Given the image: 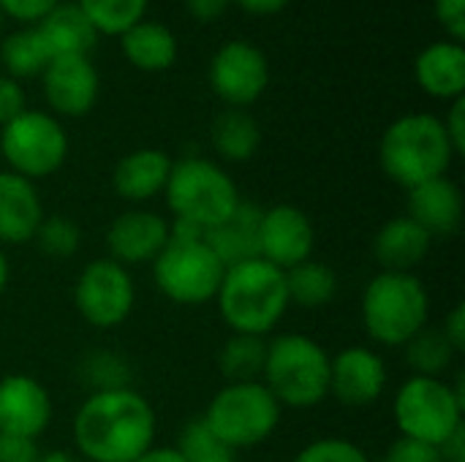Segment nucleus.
<instances>
[{
  "label": "nucleus",
  "instance_id": "23",
  "mask_svg": "<svg viewBox=\"0 0 465 462\" xmlns=\"http://www.w3.org/2000/svg\"><path fill=\"white\" fill-rule=\"evenodd\" d=\"M38 33L49 60L54 57H87V52L95 46V27L87 22V16L79 11L76 3H60L52 8L38 25H33Z\"/></svg>",
  "mask_w": 465,
  "mask_h": 462
},
{
  "label": "nucleus",
  "instance_id": "22",
  "mask_svg": "<svg viewBox=\"0 0 465 462\" xmlns=\"http://www.w3.org/2000/svg\"><path fill=\"white\" fill-rule=\"evenodd\" d=\"M417 84L441 101L463 98L465 93V49L460 41H436L425 46L414 60Z\"/></svg>",
  "mask_w": 465,
  "mask_h": 462
},
{
  "label": "nucleus",
  "instance_id": "48",
  "mask_svg": "<svg viewBox=\"0 0 465 462\" xmlns=\"http://www.w3.org/2000/svg\"><path fill=\"white\" fill-rule=\"evenodd\" d=\"M38 462H82L76 455H71V452H46V455H41Z\"/></svg>",
  "mask_w": 465,
  "mask_h": 462
},
{
  "label": "nucleus",
  "instance_id": "10",
  "mask_svg": "<svg viewBox=\"0 0 465 462\" xmlns=\"http://www.w3.org/2000/svg\"><path fill=\"white\" fill-rule=\"evenodd\" d=\"M0 155L8 172L35 182L52 177L68 155V136L60 120L41 109H25L0 125Z\"/></svg>",
  "mask_w": 465,
  "mask_h": 462
},
{
  "label": "nucleus",
  "instance_id": "39",
  "mask_svg": "<svg viewBox=\"0 0 465 462\" xmlns=\"http://www.w3.org/2000/svg\"><path fill=\"white\" fill-rule=\"evenodd\" d=\"M25 106V90L16 79L0 74V125L11 123L16 114H22Z\"/></svg>",
  "mask_w": 465,
  "mask_h": 462
},
{
  "label": "nucleus",
  "instance_id": "6",
  "mask_svg": "<svg viewBox=\"0 0 465 462\" xmlns=\"http://www.w3.org/2000/svg\"><path fill=\"white\" fill-rule=\"evenodd\" d=\"M163 196L174 223L191 226L202 234L221 226L242 202L229 172L215 161L196 155L172 163Z\"/></svg>",
  "mask_w": 465,
  "mask_h": 462
},
{
  "label": "nucleus",
  "instance_id": "9",
  "mask_svg": "<svg viewBox=\"0 0 465 462\" xmlns=\"http://www.w3.org/2000/svg\"><path fill=\"white\" fill-rule=\"evenodd\" d=\"M281 403L262 381H229L213 395L199 419L223 447L242 452L270 441L281 425Z\"/></svg>",
  "mask_w": 465,
  "mask_h": 462
},
{
  "label": "nucleus",
  "instance_id": "34",
  "mask_svg": "<svg viewBox=\"0 0 465 462\" xmlns=\"http://www.w3.org/2000/svg\"><path fill=\"white\" fill-rule=\"evenodd\" d=\"M82 378L90 387V392H104V389H123L128 387V365L123 357L98 351L90 354L82 365Z\"/></svg>",
  "mask_w": 465,
  "mask_h": 462
},
{
  "label": "nucleus",
  "instance_id": "49",
  "mask_svg": "<svg viewBox=\"0 0 465 462\" xmlns=\"http://www.w3.org/2000/svg\"><path fill=\"white\" fill-rule=\"evenodd\" d=\"M3 19H5V16H3V11H0V33H3Z\"/></svg>",
  "mask_w": 465,
  "mask_h": 462
},
{
  "label": "nucleus",
  "instance_id": "44",
  "mask_svg": "<svg viewBox=\"0 0 465 462\" xmlns=\"http://www.w3.org/2000/svg\"><path fill=\"white\" fill-rule=\"evenodd\" d=\"M234 3L253 16H272L278 11H283L292 0H234Z\"/></svg>",
  "mask_w": 465,
  "mask_h": 462
},
{
  "label": "nucleus",
  "instance_id": "46",
  "mask_svg": "<svg viewBox=\"0 0 465 462\" xmlns=\"http://www.w3.org/2000/svg\"><path fill=\"white\" fill-rule=\"evenodd\" d=\"M134 462H185L177 447H153Z\"/></svg>",
  "mask_w": 465,
  "mask_h": 462
},
{
  "label": "nucleus",
  "instance_id": "21",
  "mask_svg": "<svg viewBox=\"0 0 465 462\" xmlns=\"http://www.w3.org/2000/svg\"><path fill=\"white\" fill-rule=\"evenodd\" d=\"M433 237L409 215L390 218L373 237V259L384 272H414L430 253Z\"/></svg>",
  "mask_w": 465,
  "mask_h": 462
},
{
  "label": "nucleus",
  "instance_id": "20",
  "mask_svg": "<svg viewBox=\"0 0 465 462\" xmlns=\"http://www.w3.org/2000/svg\"><path fill=\"white\" fill-rule=\"evenodd\" d=\"M172 163L174 161L163 150H155V147L134 150L117 161L112 172V188L128 204L153 202L155 196L163 193Z\"/></svg>",
  "mask_w": 465,
  "mask_h": 462
},
{
  "label": "nucleus",
  "instance_id": "24",
  "mask_svg": "<svg viewBox=\"0 0 465 462\" xmlns=\"http://www.w3.org/2000/svg\"><path fill=\"white\" fill-rule=\"evenodd\" d=\"M259 221H262V210L256 204L240 202V207L221 226L204 234L207 245L223 261V267L259 259Z\"/></svg>",
  "mask_w": 465,
  "mask_h": 462
},
{
  "label": "nucleus",
  "instance_id": "18",
  "mask_svg": "<svg viewBox=\"0 0 465 462\" xmlns=\"http://www.w3.org/2000/svg\"><path fill=\"white\" fill-rule=\"evenodd\" d=\"M44 215L35 182L8 169L0 172V248L33 242Z\"/></svg>",
  "mask_w": 465,
  "mask_h": 462
},
{
  "label": "nucleus",
  "instance_id": "42",
  "mask_svg": "<svg viewBox=\"0 0 465 462\" xmlns=\"http://www.w3.org/2000/svg\"><path fill=\"white\" fill-rule=\"evenodd\" d=\"M439 329L444 332V338L450 340V346L455 349V354H463L465 351V305L463 302H458V305L447 313V319H444V324H441Z\"/></svg>",
  "mask_w": 465,
  "mask_h": 462
},
{
  "label": "nucleus",
  "instance_id": "27",
  "mask_svg": "<svg viewBox=\"0 0 465 462\" xmlns=\"http://www.w3.org/2000/svg\"><path fill=\"white\" fill-rule=\"evenodd\" d=\"M289 302L302 310H322L338 297V275L330 264L308 259L286 272Z\"/></svg>",
  "mask_w": 465,
  "mask_h": 462
},
{
  "label": "nucleus",
  "instance_id": "8",
  "mask_svg": "<svg viewBox=\"0 0 465 462\" xmlns=\"http://www.w3.org/2000/svg\"><path fill=\"white\" fill-rule=\"evenodd\" d=\"M465 414L463 378L452 384L444 378L409 376L392 398V419L403 438L444 447L460 428Z\"/></svg>",
  "mask_w": 465,
  "mask_h": 462
},
{
  "label": "nucleus",
  "instance_id": "3",
  "mask_svg": "<svg viewBox=\"0 0 465 462\" xmlns=\"http://www.w3.org/2000/svg\"><path fill=\"white\" fill-rule=\"evenodd\" d=\"M455 150L447 139L444 123L428 112H411L390 123L379 142V163L384 174L411 191L428 180L447 177Z\"/></svg>",
  "mask_w": 465,
  "mask_h": 462
},
{
  "label": "nucleus",
  "instance_id": "36",
  "mask_svg": "<svg viewBox=\"0 0 465 462\" xmlns=\"http://www.w3.org/2000/svg\"><path fill=\"white\" fill-rule=\"evenodd\" d=\"M373 462H444V457H441L439 447H428V444L401 436L390 444V449L381 455V460Z\"/></svg>",
  "mask_w": 465,
  "mask_h": 462
},
{
  "label": "nucleus",
  "instance_id": "7",
  "mask_svg": "<svg viewBox=\"0 0 465 462\" xmlns=\"http://www.w3.org/2000/svg\"><path fill=\"white\" fill-rule=\"evenodd\" d=\"M150 267L155 289L169 302L185 308L213 302L226 272L223 261L213 253L204 234L174 221L166 248L155 256Z\"/></svg>",
  "mask_w": 465,
  "mask_h": 462
},
{
  "label": "nucleus",
  "instance_id": "40",
  "mask_svg": "<svg viewBox=\"0 0 465 462\" xmlns=\"http://www.w3.org/2000/svg\"><path fill=\"white\" fill-rule=\"evenodd\" d=\"M38 444L19 436L0 433V462H38Z\"/></svg>",
  "mask_w": 465,
  "mask_h": 462
},
{
  "label": "nucleus",
  "instance_id": "2",
  "mask_svg": "<svg viewBox=\"0 0 465 462\" xmlns=\"http://www.w3.org/2000/svg\"><path fill=\"white\" fill-rule=\"evenodd\" d=\"M213 302L218 305V313L232 335L267 338L292 308L286 272L264 259L226 267Z\"/></svg>",
  "mask_w": 465,
  "mask_h": 462
},
{
  "label": "nucleus",
  "instance_id": "32",
  "mask_svg": "<svg viewBox=\"0 0 465 462\" xmlns=\"http://www.w3.org/2000/svg\"><path fill=\"white\" fill-rule=\"evenodd\" d=\"M33 242L49 259H71L82 245V231L68 215H44Z\"/></svg>",
  "mask_w": 465,
  "mask_h": 462
},
{
  "label": "nucleus",
  "instance_id": "33",
  "mask_svg": "<svg viewBox=\"0 0 465 462\" xmlns=\"http://www.w3.org/2000/svg\"><path fill=\"white\" fill-rule=\"evenodd\" d=\"M177 449L185 457V462H240L237 452L229 449V447H223L202 425V419H193V422L185 425V430L180 433Z\"/></svg>",
  "mask_w": 465,
  "mask_h": 462
},
{
  "label": "nucleus",
  "instance_id": "25",
  "mask_svg": "<svg viewBox=\"0 0 465 462\" xmlns=\"http://www.w3.org/2000/svg\"><path fill=\"white\" fill-rule=\"evenodd\" d=\"M120 46L125 60L139 71H166L169 65H174L180 49L174 33L166 25L150 19H142L128 27L120 35Z\"/></svg>",
  "mask_w": 465,
  "mask_h": 462
},
{
  "label": "nucleus",
  "instance_id": "16",
  "mask_svg": "<svg viewBox=\"0 0 465 462\" xmlns=\"http://www.w3.org/2000/svg\"><path fill=\"white\" fill-rule=\"evenodd\" d=\"M52 422V398L41 381L27 373L0 378V433L19 438H41Z\"/></svg>",
  "mask_w": 465,
  "mask_h": 462
},
{
  "label": "nucleus",
  "instance_id": "14",
  "mask_svg": "<svg viewBox=\"0 0 465 462\" xmlns=\"http://www.w3.org/2000/svg\"><path fill=\"white\" fill-rule=\"evenodd\" d=\"M387 362L371 346H346L330 357V398L346 408L373 406L387 389Z\"/></svg>",
  "mask_w": 465,
  "mask_h": 462
},
{
  "label": "nucleus",
  "instance_id": "19",
  "mask_svg": "<svg viewBox=\"0 0 465 462\" xmlns=\"http://www.w3.org/2000/svg\"><path fill=\"white\" fill-rule=\"evenodd\" d=\"M417 226H422L433 240L450 237L463 223V193L450 177L428 180L409 191V212Z\"/></svg>",
  "mask_w": 465,
  "mask_h": 462
},
{
  "label": "nucleus",
  "instance_id": "31",
  "mask_svg": "<svg viewBox=\"0 0 465 462\" xmlns=\"http://www.w3.org/2000/svg\"><path fill=\"white\" fill-rule=\"evenodd\" d=\"M150 0H76L79 11L104 35H123L128 27L144 19Z\"/></svg>",
  "mask_w": 465,
  "mask_h": 462
},
{
  "label": "nucleus",
  "instance_id": "11",
  "mask_svg": "<svg viewBox=\"0 0 465 462\" xmlns=\"http://www.w3.org/2000/svg\"><path fill=\"white\" fill-rule=\"evenodd\" d=\"M136 305V286L131 270L106 259L82 267L74 283V308L95 329L120 327Z\"/></svg>",
  "mask_w": 465,
  "mask_h": 462
},
{
  "label": "nucleus",
  "instance_id": "35",
  "mask_svg": "<svg viewBox=\"0 0 465 462\" xmlns=\"http://www.w3.org/2000/svg\"><path fill=\"white\" fill-rule=\"evenodd\" d=\"M292 462H373V457L349 438L324 436L305 444Z\"/></svg>",
  "mask_w": 465,
  "mask_h": 462
},
{
  "label": "nucleus",
  "instance_id": "41",
  "mask_svg": "<svg viewBox=\"0 0 465 462\" xmlns=\"http://www.w3.org/2000/svg\"><path fill=\"white\" fill-rule=\"evenodd\" d=\"M450 112L447 117L441 120L444 123V131H447V139L455 150V155H463L465 152V98H455L450 101Z\"/></svg>",
  "mask_w": 465,
  "mask_h": 462
},
{
  "label": "nucleus",
  "instance_id": "1",
  "mask_svg": "<svg viewBox=\"0 0 465 462\" xmlns=\"http://www.w3.org/2000/svg\"><path fill=\"white\" fill-rule=\"evenodd\" d=\"M158 419L131 387L90 392L74 417V447L84 462H134L155 447Z\"/></svg>",
  "mask_w": 465,
  "mask_h": 462
},
{
  "label": "nucleus",
  "instance_id": "17",
  "mask_svg": "<svg viewBox=\"0 0 465 462\" xmlns=\"http://www.w3.org/2000/svg\"><path fill=\"white\" fill-rule=\"evenodd\" d=\"M49 109L60 117H84L98 101V71L90 57H54L41 74Z\"/></svg>",
  "mask_w": 465,
  "mask_h": 462
},
{
  "label": "nucleus",
  "instance_id": "4",
  "mask_svg": "<svg viewBox=\"0 0 465 462\" xmlns=\"http://www.w3.org/2000/svg\"><path fill=\"white\" fill-rule=\"evenodd\" d=\"M330 351L302 332H283L267 340L262 384L281 408H313L330 398Z\"/></svg>",
  "mask_w": 465,
  "mask_h": 462
},
{
  "label": "nucleus",
  "instance_id": "26",
  "mask_svg": "<svg viewBox=\"0 0 465 462\" xmlns=\"http://www.w3.org/2000/svg\"><path fill=\"white\" fill-rule=\"evenodd\" d=\"M213 147L229 163L251 161L262 144L259 123L245 109H226L213 123Z\"/></svg>",
  "mask_w": 465,
  "mask_h": 462
},
{
  "label": "nucleus",
  "instance_id": "47",
  "mask_svg": "<svg viewBox=\"0 0 465 462\" xmlns=\"http://www.w3.org/2000/svg\"><path fill=\"white\" fill-rule=\"evenodd\" d=\"M8 280H11V264H8L5 248H0V297H3L5 289H8Z\"/></svg>",
  "mask_w": 465,
  "mask_h": 462
},
{
  "label": "nucleus",
  "instance_id": "5",
  "mask_svg": "<svg viewBox=\"0 0 465 462\" xmlns=\"http://www.w3.org/2000/svg\"><path fill=\"white\" fill-rule=\"evenodd\" d=\"M362 327L376 346L403 349L430 319V294L417 272H384L379 270L360 305Z\"/></svg>",
  "mask_w": 465,
  "mask_h": 462
},
{
  "label": "nucleus",
  "instance_id": "43",
  "mask_svg": "<svg viewBox=\"0 0 465 462\" xmlns=\"http://www.w3.org/2000/svg\"><path fill=\"white\" fill-rule=\"evenodd\" d=\"M229 3L232 0H185V8L196 22H215L226 14Z\"/></svg>",
  "mask_w": 465,
  "mask_h": 462
},
{
  "label": "nucleus",
  "instance_id": "13",
  "mask_svg": "<svg viewBox=\"0 0 465 462\" xmlns=\"http://www.w3.org/2000/svg\"><path fill=\"white\" fill-rule=\"evenodd\" d=\"M316 229L313 221L294 204H275L262 210L259 221V259L289 272L313 259Z\"/></svg>",
  "mask_w": 465,
  "mask_h": 462
},
{
  "label": "nucleus",
  "instance_id": "15",
  "mask_svg": "<svg viewBox=\"0 0 465 462\" xmlns=\"http://www.w3.org/2000/svg\"><path fill=\"white\" fill-rule=\"evenodd\" d=\"M172 237V221L155 210H125L106 229L109 259L123 267L153 264Z\"/></svg>",
  "mask_w": 465,
  "mask_h": 462
},
{
  "label": "nucleus",
  "instance_id": "12",
  "mask_svg": "<svg viewBox=\"0 0 465 462\" xmlns=\"http://www.w3.org/2000/svg\"><path fill=\"white\" fill-rule=\"evenodd\" d=\"M210 87L229 109H248L270 87V63L248 41H226L210 60Z\"/></svg>",
  "mask_w": 465,
  "mask_h": 462
},
{
  "label": "nucleus",
  "instance_id": "28",
  "mask_svg": "<svg viewBox=\"0 0 465 462\" xmlns=\"http://www.w3.org/2000/svg\"><path fill=\"white\" fill-rule=\"evenodd\" d=\"M403 357H406V365L411 368V376L444 378V373L452 368L458 354L441 329L425 327L403 346Z\"/></svg>",
  "mask_w": 465,
  "mask_h": 462
},
{
  "label": "nucleus",
  "instance_id": "37",
  "mask_svg": "<svg viewBox=\"0 0 465 462\" xmlns=\"http://www.w3.org/2000/svg\"><path fill=\"white\" fill-rule=\"evenodd\" d=\"M57 5H60V0H0L3 16L25 22V25H38Z\"/></svg>",
  "mask_w": 465,
  "mask_h": 462
},
{
  "label": "nucleus",
  "instance_id": "29",
  "mask_svg": "<svg viewBox=\"0 0 465 462\" xmlns=\"http://www.w3.org/2000/svg\"><path fill=\"white\" fill-rule=\"evenodd\" d=\"M0 63L5 68V76L11 79H30L41 76L49 65V54L33 27L16 30L0 41Z\"/></svg>",
  "mask_w": 465,
  "mask_h": 462
},
{
  "label": "nucleus",
  "instance_id": "38",
  "mask_svg": "<svg viewBox=\"0 0 465 462\" xmlns=\"http://www.w3.org/2000/svg\"><path fill=\"white\" fill-rule=\"evenodd\" d=\"M433 11L439 25L452 35V41L465 38V0H433Z\"/></svg>",
  "mask_w": 465,
  "mask_h": 462
},
{
  "label": "nucleus",
  "instance_id": "30",
  "mask_svg": "<svg viewBox=\"0 0 465 462\" xmlns=\"http://www.w3.org/2000/svg\"><path fill=\"white\" fill-rule=\"evenodd\" d=\"M264 357H267V338L232 335L218 354V368L226 384L229 381H262Z\"/></svg>",
  "mask_w": 465,
  "mask_h": 462
},
{
  "label": "nucleus",
  "instance_id": "45",
  "mask_svg": "<svg viewBox=\"0 0 465 462\" xmlns=\"http://www.w3.org/2000/svg\"><path fill=\"white\" fill-rule=\"evenodd\" d=\"M444 462H465V425L441 447Z\"/></svg>",
  "mask_w": 465,
  "mask_h": 462
}]
</instances>
